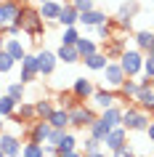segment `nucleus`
<instances>
[{
  "label": "nucleus",
  "instance_id": "nucleus-1",
  "mask_svg": "<svg viewBox=\"0 0 154 157\" xmlns=\"http://www.w3.org/2000/svg\"><path fill=\"white\" fill-rule=\"evenodd\" d=\"M16 24L21 27V32H27L32 40H37V37L45 32V21H43L40 11L32 8V6H24V3H21V11H19V16H16Z\"/></svg>",
  "mask_w": 154,
  "mask_h": 157
},
{
  "label": "nucleus",
  "instance_id": "nucleus-2",
  "mask_svg": "<svg viewBox=\"0 0 154 157\" xmlns=\"http://www.w3.org/2000/svg\"><path fill=\"white\" fill-rule=\"evenodd\" d=\"M149 123H152L149 112H144V109L136 107V104H128V107L122 109V128H125V131H146Z\"/></svg>",
  "mask_w": 154,
  "mask_h": 157
},
{
  "label": "nucleus",
  "instance_id": "nucleus-3",
  "mask_svg": "<svg viewBox=\"0 0 154 157\" xmlns=\"http://www.w3.org/2000/svg\"><path fill=\"white\" fill-rule=\"evenodd\" d=\"M120 67H122V72H125V77H138V75L144 72V51H138V48L122 51Z\"/></svg>",
  "mask_w": 154,
  "mask_h": 157
},
{
  "label": "nucleus",
  "instance_id": "nucleus-4",
  "mask_svg": "<svg viewBox=\"0 0 154 157\" xmlns=\"http://www.w3.org/2000/svg\"><path fill=\"white\" fill-rule=\"evenodd\" d=\"M96 112H93V107H85V104H77L74 109H69V125L72 128H90V123L96 120Z\"/></svg>",
  "mask_w": 154,
  "mask_h": 157
},
{
  "label": "nucleus",
  "instance_id": "nucleus-5",
  "mask_svg": "<svg viewBox=\"0 0 154 157\" xmlns=\"http://www.w3.org/2000/svg\"><path fill=\"white\" fill-rule=\"evenodd\" d=\"M138 11H141V3H138V0H128V3H122L120 8H117V19H114L117 27H120V29H130Z\"/></svg>",
  "mask_w": 154,
  "mask_h": 157
},
{
  "label": "nucleus",
  "instance_id": "nucleus-6",
  "mask_svg": "<svg viewBox=\"0 0 154 157\" xmlns=\"http://www.w3.org/2000/svg\"><path fill=\"white\" fill-rule=\"evenodd\" d=\"M19 64H21L19 80H21L24 85H27V83H35V80L40 77V72H37V53H29V51H27V53H24V59H21Z\"/></svg>",
  "mask_w": 154,
  "mask_h": 157
},
{
  "label": "nucleus",
  "instance_id": "nucleus-7",
  "mask_svg": "<svg viewBox=\"0 0 154 157\" xmlns=\"http://www.w3.org/2000/svg\"><path fill=\"white\" fill-rule=\"evenodd\" d=\"M101 72H104V88H112V91H117L122 85V80H125V72H122L120 61H109Z\"/></svg>",
  "mask_w": 154,
  "mask_h": 157
},
{
  "label": "nucleus",
  "instance_id": "nucleus-8",
  "mask_svg": "<svg viewBox=\"0 0 154 157\" xmlns=\"http://www.w3.org/2000/svg\"><path fill=\"white\" fill-rule=\"evenodd\" d=\"M56 51H37V72H40V77H51V75L56 72Z\"/></svg>",
  "mask_w": 154,
  "mask_h": 157
},
{
  "label": "nucleus",
  "instance_id": "nucleus-9",
  "mask_svg": "<svg viewBox=\"0 0 154 157\" xmlns=\"http://www.w3.org/2000/svg\"><path fill=\"white\" fill-rule=\"evenodd\" d=\"M90 101H93V107H98L104 112V109L114 107V104L120 101V96H117V91H112V88H96L93 96H90Z\"/></svg>",
  "mask_w": 154,
  "mask_h": 157
},
{
  "label": "nucleus",
  "instance_id": "nucleus-10",
  "mask_svg": "<svg viewBox=\"0 0 154 157\" xmlns=\"http://www.w3.org/2000/svg\"><path fill=\"white\" fill-rule=\"evenodd\" d=\"M48 133H51L48 120H32V123L27 125V136H29V141H35V144H45V141H48Z\"/></svg>",
  "mask_w": 154,
  "mask_h": 157
},
{
  "label": "nucleus",
  "instance_id": "nucleus-11",
  "mask_svg": "<svg viewBox=\"0 0 154 157\" xmlns=\"http://www.w3.org/2000/svg\"><path fill=\"white\" fill-rule=\"evenodd\" d=\"M19 11H21V0H0V27L16 21Z\"/></svg>",
  "mask_w": 154,
  "mask_h": 157
},
{
  "label": "nucleus",
  "instance_id": "nucleus-12",
  "mask_svg": "<svg viewBox=\"0 0 154 157\" xmlns=\"http://www.w3.org/2000/svg\"><path fill=\"white\" fill-rule=\"evenodd\" d=\"M101 144H106V149H109V152L125 147V144H128V131H125L122 125H117V128H112V131L106 133V139L101 141Z\"/></svg>",
  "mask_w": 154,
  "mask_h": 157
},
{
  "label": "nucleus",
  "instance_id": "nucleus-13",
  "mask_svg": "<svg viewBox=\"0 0 154 157\" xmlns=\"http://www.w3.org/2000/svg\"><path fill=\"white\" fill-rule=\"evenodd\" d=\"M21 139H19L16 133H0V149L6 152V157H11V155H21Z\"/></svg>",
  "mask_w": 154,
  "mask_h": 157
},
{
  "label": "nucleus",
  "instance_id": "nucleus-14",
  "mask_svg": "<svg viewBox=\"0 0 154 157\" xmlns=\"http://www.w3.org/2000/svg\"><path fill=\"white\" fill-rule=\"evenodd\" d=\"M133 104L141 107L144 112H149V115H154V88L152 85L149 88H138V93L133 96Z\"/></svg>",
  "mask_w": 154,
  "mask_h": 157
},
{
  "label": "nucleus",
  "instance_id": "nucleus-15",
  "mask_svg": "<svg viewBox=\"0 0 154 157\" xmlns=\"http://www.w3.org/2000/svg\"><path fill=\"white\" fill-rule=\"evenodd\" d=\"M93 91H96V85H93V80H88V77H77V80L72 83V93L80 101H90Z\"/></svg>",
  "mask_w": 154,
  "mask_h": 157
},
{
  "label": "nucleus",
  "instance_id": "nucleus-16",
  "mask_svg": "<svg viewBox=\"0 0 154 157\" xmlns=\"http://www.w3.org/2000/svg\"><path fill=\"white\" fill-rule=\"evenodd\" d=\"M56 21L61 27H77V21H80V11L74 8L72 3H61V13H58Z\"/></svg>",
  "mask_w": 154,
  "mask_h": 157
},
{
  "label": "nucleus",
  "instance_id": "nucleus-17",
  "mask_svg": "<svg viewBox=\"0 0 154 157\" xmlns=\"http://www.w3.org/2000/svg\"><path fill=\"white\" fill-rule=\"evenodd\" d=\"M3 51L19 64V61L24 59V53H27V45L21 43V37H6V48H3Z\"/></svg>",
  "mask_w": 154,
  "mask_h": 157
},
{
  "label": "nucleus",
  "instance_id": "nucleus-18",
  "mask_svg": "<svg viewBox=\"0 0 154 157\" xmlns=\"http://www.w3.org/2000/svg\"><path fill=\"white\" fill-rule=\"evenodd\" d=\"M106 11H101V8H90V11H80V21L77 24H85V27H96V24H101V21H106Z\"/></svg>",
  "mask_w": 154,
  "mask_h": 157
},
{
  "label": "nucleus",
  "instance_id": "nucleus-19",
  "mask_svg": "<svg viewBox=\"0 0 154 157\" xmlns=\"http://www.w3.org/2000/svg\"><path fill=\"white\" fill-rule=\"evenodd\" d=\"M48 123H51V128L66 131V128H69V112H66L64 107H53V112L48 115Z\"/></svg>",
  "mask_w": 154,
  "mask_h": 157
},
{
  "label": "nucleus",
  "instance_id": "nucleus-20",
  "mask_svg": "<svg viewBox=\"0 0 154 157\" xmlns=\"http://www.w3.org/2000/svg\"><path fill=\"white\" fill-rule=\"evenodd\" d=\"M37 11H40L43 21H56L58 13H61V3H58V0H45Z\"/></svg>",
  "mask_w": 154,
  "mask_h": 157
},
{
  "label": "nucleus",
  "instance_id": "nucleus-21",
  "mask_svg": "<svg viewBox=\"0 0 154 157\" xmlns=\"http://www.w3.org/2000/svg\"><path fill=\"white\" fill-rule=\"evenodd\" d=\"M80 61H85V67H88V69H93V72H101V69L109 64V59H106L104 51H96V53H90V56L80 59Z\"/></svg>",
  "mask_w": 154,
  "mask_h": 157
},
{
  "label": "nucleus",
  "instance_id": "nucleus-22",
  "mask_svg": "<svg viewBox=\"0 0 154 157\" xmlns=\"http://www.w3.org/2000/svg\"><path fill=\"white\" fill-rule=\"evenodd\" d=\"M56 59L58 61H64V64H74V61H80V53H77V48L74 45H58L56 48Z\"/></svg>",
  "mask_w": 154,
  "mask_h": 157
},
{
  "label": "nucleus",
  "instance_id": "nucleus-23",
  "mask_svg": "<svg viewBox=\"0 0 154 157\" xmlns=\"http://www.w3.org/2000/svg\"><path fill=\"white\" fill-rule=\"evenodd\" d=\"M109 131H112V125L106 123V120H104L101 115H98L96 120L90 123V136H93V139H98V141H104V139H106V133H109Z\"/></svg>",
  "mask_w": 154,
  "mask_h": 157
},
{
  "label": "nucleus",
  "instance_id": "nucleus-24",
  "mask_svg": "<svg viewBox=\"0 0 154 157\" xmlns=\"http://www.w3.org/2000/svg\"><path fill=\"white\" fill-rule=\"evenodd\" d=\"M74 48H77V53H80V59H85V56H90V53H96V51H98V43L80 35V37H77V43H74Z\"/></svg>",
  "mask_w": 154,
  "mask_h": 157
},
{
  "label": "nucleus",
  "instance_id": "nucleus-25",
  "mask_svg": "<svg viewBox=\"0 0 154 157\" xmlns=\"http://www.w3.org/2000/svg\"><path fill=\"white\" fill-rule=\"evenodd\" d=\"M122 51H125V45H122L120 37H112V40L104 43V53H106V59H109V61H112V59H120Z\"/></svg>",
  "mask_w": 154,
  "mask_h": 157
},
{
  "label": "nucleus",
  "instance_id": "nucleus-26",
  "mask_svg": "<svg viewBox=\"0 0 154 157\" xmlns=\"http://www.w3.org/2000/svg\"><path fill=\"white\" fill-rule=\"evenodd\" d=\"M152 37H154V29H138L136 35H133V40H136V48L138 51H149V45H152Z\"/></svg>",
  "mask_w": 154,
  "mask_h": 157
},
{
  "label": "nucleus",
  "instance_id": "nucleus-27",
  "mask_svg": "<svg viewBox=\"0 0 154 157\" xmlns=\"http://www.w3.org/2000/svg\"><path fill=\"white\" fill-rule=\"evenodd\" d=\"M16 115L21 117V123H32V120H37L35 104H29V101H21V104H16Z\"/></svg>",
  "mask_w": 154,
  "mask_h": 157
},
{
  "label": "nucleus",
  "instance_id": "nucleus-28",
  "mask_svg": "<svg viewBox=\"0 0 154 157\" xmlns=\"http://www.w3.org/2000/svg\"><path fill=\"white\" fill-rule=\"evenodd\" d=\"M101 117H104L112 128H117V125H122V107H117V104H114V107L104 109V112H101Z\"/></svg>",
  "mask_w": 154,
  "mask_h": 157
},
{
  "label": "nucleus",
  "instance_id": "nucleus-29",
  "mask_svg": "<svg viewBox=\"0 0 154 157\" xmlns=\"http://www.w3.org/2000/svg\"><path fill=\"white\" fill-rule=\"evenodd\" d=\"M114 24H117V21H112V19H106V21H101V24H96V37H98L101 43L112 40V37H114V35H112Z\"/></svg>",
  "mask_w": 154,
  "mask_h": 157
},
{
  "label": "nucleus",
  "instance_id": "nucleus-30",
  "mask_svg": "<svg viewBox=\"0 0 154 157\" xmlns=\"http://www.w3.org/2000/svg\"><path fill=\"white\" fill-rule=\"evenodd\" d=\"M72 149H77V136L69 131H64V136H61V141L56 144V152L61 155V152H72Z\"/></svg>",
  "mask_w": 154,
  "mask_h": 157
},
{
  "label": "nucleus",
  "instance_id": "nucleus-31",
  "mask_svg": "<svg viewBox=\"0 0 154 157\" xmlns=\"http://www.w3.org/2000/svg\"><path fill=\"white\" fill-rule=\"evenodd\" d=\"M35 112H37V120H48V115L53 112L51 99H37L35 101Z\"/></svg>",
  "mask_w": 154,
  "mask_h": 157
},
{
  "label": "nucleus",
  "instance_id": "nucleus-32",
  "mask_svg": "<svg viewBox=\"0 0 154 157\" xmlns=\"http://www.w3.org/2000/svg\"><path fill=\"white\" fill-rule=\"evenodd\" d=\"M58 104H61V107H64L66 109V112H69V109H74V107H77V104H80V99H77V96H74V93L72 91H61V93H58Z\"/></svg>",
  "mask_w": 154,
  "mask_h": 157
},
{
  "label": "nucleus",
  "instance_id": "nucleus-33",
  "mask_svg": "<svg viewBox=\"0 0 154 157\" xmlns=\"http://www.w3.org/2000/svg\"><path fill=\"white\" fill-rule=\"evenodd\" d=\"M6 93H8L11 99L16 101V104H21V101H24V83H21V80H16V83H11L8 88H6Z\"/></svg>",
  "mask_w": 154,
  "mask_h": 157
},
{
  "label": "nucleus",
  "instance_id": "nucleus-34",
  "mask_svg": "<svg viewBox=\"0 0 154 157\" xmlns=\"http://www.w3.org/2000/svg\"><path fill=\"white\" fill-rule=\"evenodd\" d=\"M16 112V101L11 99L8 93H3L0 96V117H8V115H13Z\"/></svg>",
  "mask_w": 154,
  "mask_h": 157
},
{
  "label": "nucleus",
  "instance_id": "nucleus-35",
  "mask_svg": "<svg viewBox=\"0 0 154 157\" xmlns=\"http://www.w3.org/2000/svg\"><path fill=\"white\" fill-rule=\"evenodd\" d=\"M21 155H24V157H43V144L27 141L24 147H21Z\"/></svg>",
  "mask_w": 154,
  "mask_h": 157
},
{
  "label": "nucleus",
  "instance_id": "nucleus-36",
  "mask_svg": "<svg viewBox=\"0 0 154 157\" xmlns=\"http://www.w3.org/2000/svg\"><path fill=\"white\" fill-rule=\"evenodd\" d=\"M77 37H80L77 27H64V32H61V43H64V45H74Z\"/></svg>",
  "mask_w": 154,
  "mask_h": 157
},
{
  "label": "nucleus",
  "instance_id": "nucleus-37",
  "mask_svg": "<svg viewBox=\"0 0 154 157\" xmlns=\"http://www.w3.org/2000/svg\"><path fill=\"white\" fill-rule=\"evenodd\" d=\"M13 67H16V61H13L6 51H0V75H8Z\"/></svg>",
  "mask_w": 154,
  "mask_h": 157
},
{
  "label": "nucleus",
  "instance_id": "nucleus-38",
  "mask_svg": "<svg viewBox=\"0 0 154 157\" xmlns=\"http://www.w3.org/2000/svg\"><path fill=\"white\" fill-rule=\"evenodd\" d=\"M101 149V141L93 139V136H88V139L82 141V155H88V152H98Z\"/></svg>",
  "mask_w": 154,
  "mask_h": 157
},
{
  "label": "nucleus",
  "instance_id": "nucleus-39",
  "mask_svg": "<svg viewBox=\"0 0 154 157\" xmlns=\"http://www.w3.org/2000/svg\"><path fill=\"white\" fill-rule=\"evenodd\" d=\"M0 29H3V35H6V37H19V35H21V27H19L16 21H11V24L0 27Z\"/></svg>",
  "mask_w": 154,
  "mask_h": 157
},
{
  "label": "nucleus",
  "instance_id": "nucleus-40",
  "mask_svg": "<svg viewBox=\"0 0 154 157\" xmlns=\"http://www.w3.org/2000/svg\"><path fill=\"white\" fill-rule=\"evenodd\" d=\"M144 75L154 77V53H146L144 56Z\"/></svg>",
  "mask_w": 154,
  "mask_h": 157
},
{
  "label": "nucleus",
  "instance_id": "nucleus-41",
  "mask_svg": "<svg viewBox=\"0 0 154 157\" xmlns=\"http://www.w3.org/2000/svg\"><path fill=\"white\" fill-rule=\"evenodd\" d=\"M72 6L77 11H90V8H96V0H72Z\"/></svg>",
  "mask_w": 154,
  "mask_h": 157
},
{
  "label": "nucleus",
  "instance_id": "nucleus-42",
  "mask_svg": "<svg viewBox=\"0 0 154 157\" xmlns=\"http://www.w3.org/2000/svg\"><path fill=\"white\" fill-rule=\"evenodd\" d=\"M112 157H133V149H130V144H125V147H120V149H114Z\"/></svg>",
  "mask_w": 154,
  "mask_h": 157
},
{
  "label": "nucleus",
  "instance_id": "nucleus-43",
  "mask_svg": "<svg viewBox=\"0 0 154 157\" xmlns=\"http://www.w3.org/2000/svg\"><path fill=\"white\" fill-rule=\"evenodd\" d=\"M58 157H82V152L80 149H72V152H61Z\"/></svg>",
  "mask_w": 154,
  "mask_h": 157
},
{
  "label": "nucleus",
  "instance_id": "nucleus-44",
  "mask_svg": "<svg viewBox=\"0 0 154 157\" xmlns=\"http://www.w3.org/2000/svg\"><path fill=\"white\" fill-rule=\"evenodd\" d=\"M146 133H149V141H152V144H154V120H152V123H149V128H146Z\"/></svg>",
  "mask_w": 154,
  "mask_h": 157
},
{
  "label": "nucleus",
  "instance_id": "nucleus-45",
  "mask_svg": "<svg viewBox=\"0 0 154 157\" xmlns=\"http://www.w3.org/2000/svg\"><path fill=\"white\" fill-rule=\"evenodd\" d=\"M82 157H106V155L101 152V149H98V152H88V155H82Z\"/></svg>",
  "mask_w": 154,
  "mask_h": 157
},
{
  "label": "nucleus",
  "instance_id": "nucleus-46",
  "mask_svg": "<svg viewBox=\"0 0 154 157\" xmlns=\"http://www.w3.org/2000/svg\"><path fill=\"white\" fill-rule=\"evenodd\" d=\"M6 48V35H3V29H0V51Z\"/></svg>",
  "mask_w": 154,
  "mask_h": 157
},
{
  "label": "nucleus",
  "instance_id": "nucleus-47",
  "mask_svg": "<svg viewBox=\"0 0 154 157\" xmlns=\"http://www.w3.org/2000/svg\"><path fill=\"white\" fill-rule=\"evenodd\" d=\"M3 120H6V117H0V133L6 131V123H3Z\"/></svg>",
  "mask_w": 154,
  "mask_h": 157
},
{
  "label": "nucleus",
  "instance_id": "nucleus-48",
  "mask_svg": "<svg viewBox=\"0 0 154 157\" xmlns=\"http://www.w3.org/2000/svg\"><path fill=\"white\" fill-rule=\"evenodd\" d=\"M146 53H154V37H152V45H149V51Z\"/></svg>",
  "mask_w": 154,
  "mask_h": 157
},
{
  "label": "nucleus",
  "instance_id": "nucleus-49",
  "mask_svg": "<svg viewBox=\"0 0 154 157\" xmlns=\"http://www.w3.org/2000/svg\"><path fill=\"white\" fill-rule=\"evenodd\" d=\"M43 157H58V155H48V152H43Z\"/></svg>",
  "mask_w": 154,
  "mask_h": 157
},
{
  "label": "nucleus",
  "instance_id": "nucleus-50",
  "mask_svg": "<svg viewBox=\"0 0 154 157\" xmlns=\"http://www.w3.org/2000/svg\"><path fill=\"white\" fill-rule=\"evenodd\" d=\"M35 3H37V6H43V3H45V0H35Z\"/></svg>",
  "mask_w": 154,
  "mask_h": 157
},
{
  "label": "nucleus",
  "instance_id": "nucleus-51",
  "mask_svg": "<svg viewBox=\"0 0 154 157\" xmlns=\"http://www.w3.org/2000/svg\"><path fill=\"white\" fill-rule=\"evenodd\" d=\"M0 157H6V152H3V149H0Z\"/></svg>",
  "mask_w": 154,
  "mask_h": 157
},
{
  "label": "nucleus",
  "instance_id": "nucleus-52",
  "mask_svg": "<svg viewBox=\"0 0 154 157\" xmlns=\"http://www.w3.org/2000/svg\"><path fill=\"white\" fill-rule=\"evenodd\" d=\"M11 157H24V155H11Z\"/></svg>",
  "mask_w": 154,
  "mask_h": 157
},
{
  "label": "nucleus",
  "instance_id": "nucleus-53",
  "mask_svg": "<svg viewBox=\"0 0 154 157\" xmlns=\"http://www.w3.org/2000/svg\"><path fill=\"white\" fill-rule=\"evenodd\" d=\"M61 3H72V0H61Z\"/></svg>",
  "mask_w": 154,
  "mask_h": 157
},
{
  "label": "nucleus",
  "instance_id": "nucleus-54",
  "mask_svg": "<svg viewBox=\"0 0 154 157\" xmlns=\"http://www.w3.org/2000/svg\"><path fill=\"white\" fill-rule=\"evenodd\" d=\"M152 88H154V77H152Z\"/></svg>",
  "mask_w": 154,
  "mask_h": 157
},
{
  "label": "nucleus",
  "instance_id": "nucleus-55",
  "mask_svg": "<svg viewBox=\"0 0 154 157\" xmlns=\"http://www.w3.org/2000/svg\"><path fill=\"white\" fill-rule=\"evenodd\" d=\"M133 157H144V155H133Z\"/></svg>",
  "mask_w": 154,
  "mask_h": 157
}]
</instances>
